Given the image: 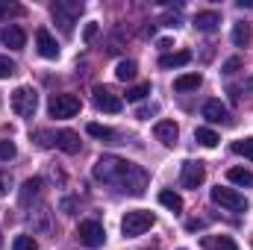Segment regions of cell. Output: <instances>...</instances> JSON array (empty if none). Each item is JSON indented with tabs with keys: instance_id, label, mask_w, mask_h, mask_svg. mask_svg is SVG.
Masks as SVG:
<instances>
[{
	"instance_id": "cell-29",
	"label": "cell",
	"mask_w": 253,
	"mask_h": 250,
	"mask_svg": "<svg viewBox=\"0 0 253 250\" xmlns=\"http://www.w3.org/2000/svg\"><path fill=\"white\" fill-rule=\"evenodd\" d=\"M15 156H18V147H15L9 138H3V141H0V162H12Z\"/></svg>"
},
{
	"instance_id": "cell-33",
	"label": "cell",
	"mask_w": 253,
	"mask_h": 250,
	"mask_svg": "<svg viewBox=\"0 0 253 250\" xmlns=\"http://www.w3.org/2000/svg\"><path fill=\"white\" fill-rule=\"evenodd\" d=\"M33 138H36V141H39L42 147H50V144H53V132H44V129H39V132H36Z\"/></svg>"
},
{
	"instance_id": "cell-8",
	"label": "cell",
	"mask_w": 253,
	"mask_h": 250,
	"mask_svg": "<svg viewBox=\"0 0 253 250\" xmlns=\"http://www.w3.org/2000/svg\"><path fill=\"white\" fill-rule=\"evenodd\" d=\"M94 106L100 109V112H109V115H115V112H121L124 109V100L112 91V88H106V85H94Z\"/></svg>"
},
{
	"instance_id": "cell-4",
	"label": "cell",
	"mask_w": 253,
	"mask_h": 250,
	"mask_svg": "<svg viewBox=\"0 0 253 250\" xmlns=\"http://www.w3.org/2000/svg\"><path fill=\"white\" fill-rule=\"evenodd\" d=\"M39 109V91L33 85H18L12 91V112L21 118H33Z\"/></svg>"
},
{
	"instance_id": "cell-6",
	"label": "cell",
	"mask_w": 253,
	"mask_h": 250,
	"mask_svg": "<svg viewBox=\"0 0 253 250\" xmlns=\"http://www.w3.org/2000/svg\"><path fill=\"white\" fill-rule=\"evenodd\" d=\"M77 239L85 245V248H103V242H106V233H103V224L100 221H80V227H77Z\"/></svg>"
},
{
	"instance_id": "cell-7",
	"label": "cell",
	"mask_w": 253,
	"mask_h": 250,
	"mask_svg": "<svg viewBox=\"0 0 253 250\" xmlns=\"http://www.w3.org/2000/svg\"><path fill=\"white\" fill-rule=\"evenodd\" d=\"M212 203H218V206H224V209H230V212H245L248 209V200H245V194H239L236 188H212Z\"/></svg>"
},
{
	"instance_id": "cell-20",
	"label": "cell",
	"mask_w": 253,
	"mask_h": 250,
	"mask_svg": "<svg viewBox=\"0 0 253 250\" xmlns=\"http://www.w3.org/2000/svg\"><path fill=\"white\" fill-rule=\"evenodd\" d=\"M159 203H162L165 209H171V212H180V209H183V197H180L177 191H171V188L159 191Z\"/></svg>"
},
{
	"instance_id": "cell-9",
	"label": "cell",
	"mask_w": 253,
	"mask_h": 250,
	"mask_svg": "<svg viewBox=\"0 0 253 250\" xmlns=\"http://www.w3.org/2000/svg\"><path fill=\"white\" fill-rule=\"evenodd\" d=\"M203 180H206L203 162H183V171H180V183H183V188H200Z\"/></svg>"
},
{
	"instance_id": "cell-10",
	"label": "cell",
	"mask_w": 253,
	"mask_h": 250,
	"mask_svg": "<svg viewBox=\"0 0 253 250\" xmlns=\"http://www.w3.org/2000/svg\"><path fill=\"white\" fill-rule=\"evenodd\" d=\"M203 118L209 124H233V118H230V112L221 100H206L203 103Z\"/></svg>"
},
{
	"instance_id": "cell-18",
	"label": "cell",
	"mask_w": 253,
	"mask_h": 250,
	"mask_svg": "<svg viewBox=\"0 0 253 250\" xmlns=\"http://www.w3.org/2000/svg\"><path fill=\"white\" fill-rule=\"evenodd\" d=\"M200 83H203V77L194 71V74H183V77H177V80H174V88H177V91H194Z\"/></svg>"
},
{
	"instance_id": "cell-2",
	"label": "cell",
	"mask_w": 253,
	"mask_h": 250,
	"mask_svg": "<svg viewBox=\"0 0 253 250\" xmlns=\"http://www.w3.org/2000/svg\"><path fill=\"white\" fill-rule=\"evenodd\" d=\"M153 224H156L153 212H147V209H132V212H126L124 218H121V233H124L126 239H135V236L147 233Z\"/></svg>"
},
{
	"instance_id": "cell-35",
	"label": "cell",
	"mask_w": 253,
	"mask_h": 250,
	"mask_svg": "<svg viewBox=\"0 0 253 250\" xmlns=\"http://www.w3.org/2000/svg\"><path fill=\"white\" fill-rule=\"evenodd\" d=\"M94 36H97V24H88L85 33H83V39H85V42H94Z\"/></svg>"
},
{
	"instance_id": "cell-19",
	"label": "cell",
	"mask_w": 253,
	"mask_h": 250,
	"mask_svg": "<svg viewBox=\"0 0 253 250\" xmlns=\"http://www.w3.org/2000/svg\"><path fill=\"white\" fill-rule=\"evenodd\" d=\"M194 141H197V144H203V147H215L221 138H218V132H215V129H209V126H197V129H194Z\"/></svg>"
},
{
	"instance_id": "cell-21",
	"label": "cell",
	"mask_w": 253,
	"mask_h": 250,
	"mask_svg": "<svg viewBox=\"0 0 253 250\" xmlns=\"http://www.w3.org/2000/svg\"><path fill=\"white\" fill-rule=\"evenodd\" d=\"M251 39H253L251 24H236V27H233V44H236V47H248Z\"/></svg>"
},
{
	"instance_id": "cell-1",
	"label": "cell",
	"mask_w": 253,
	"mask_h": 250,
	"mask_svg": "<svg viewBox=\"0 0 253 250\" xmlns=\"http://www.w3.org/2000/svg\"><path fill=\"white\" fill-rule=\"evenodd\" d=\"M94 180H100L103 186H115L118 191L126 194H144L147 188V174L144 168H138L135 162H126L121 156H100L94 162Z\"/></svg>"
},
{
	"instance_id": "cell-26",
	"label": "cell",
	"mask_w": 253,
	"mask_h": 250,
	"mask_svg": "<svg viewBox=\"0 0 253 250\" xmlns=\"http://www.w3.org/2000/svg\"><path fill=\"white\" fill-rule=\"evenodd\" d=\"M233 153H236V156H245V159H253V138H239V141H233Z\"/></svg>"
},
{
	"instance_id": "cell-28",
	"label": "cell",
	"mask_w": 253,
	"mask_h": 250,
	"mask_svg": "<svg viewBox=\"0 0 253 250\" xmlns=\"http://www.w3.org/2000/svg\"><path fill=\"white\" fill-rule=\"evenodd\" d=\"M147 94H150V83H141V85H132V88L126 91V100L135 103V100H141V97H147Z\"/></svg>"
},
{
	"instance_id": "cell-37",
	"label": "cell",
	"mask_w": 253,
	"mask_h": 250,
	"mask_svg": "<svg viewBox=\"0 0 253 250\" xmlns=\"http://www.w3.org/2000/svg\"><path fill=\"white\" fill-rule=\"evenodd\" d=\"M171 47H174L171 39H159V50H171Z\"/></svg>"
},
{
	"instance_id": "cell-13",
	"label": "cell",
	"mask_w": 253,
	"mask_h": 250,
	"mask_svg": "<svg viewBox=\"0 0 253 250\" xmlns=\"http://www.w3.org/2000/svg\"><path fill=\"white\" fill-rule=\"evenodd\" d=\"M0 42L9 47V50H24V44H27V36H24V30L21 27H3V33H0Z\"/></svg>"
},
{
	"instance_id": "cell-23",
	"label": "cell",
	"mask_w": 253,
	"mask_h": 250,
	"mask_svg": "<svg viewBox=\"0 0 253 250\" xmlns=\"http://www.w3.org/2000/svg\"><path fill=\"white\" fill-rule=\"evenodd\" d=\"M135 74H138V65L129 62V59L118 62V68H115V77H118L121 83H129V80H135Z\"/></svg>"
},
{
	"instance_id": "cell-12",
	"label": "cell",
	"mask_w": 253,
	"mask_h": 250,
	"mask_svg": "<svg viewBox=\"0 0 253 250\" xmlns=\"http://www.w3.org/2000/svg\"><path fill=\"white\" fill-rule=\"evenodd\" d=\"M153 132H156V138H159L165 147H174L177 138H180V126L174 124V121H156Z\"/></svg>"
},
{
	"instance_id": "cell-22",
	"label": "cell",
	"mask_w": 253,
	"mask_h": 250,
	"mask_svg": "<svg viewBox=\"0 0 253 250\" xmlns=\"http://www.w3.org/2000/svg\"><path fill=\"white\" fill-rule=\"evenodd\" d=\"M227 180H230V183H236V186H253V174L251 171H248V168H230V171H227Z\"/></svg>"
},
{
	"instance_id": "cell-30",
	"label": "cell",
	"mask_w": 253,
	"mask_h": 250,
	"mask_svg": "<svg viewBox=\"0 0 253 250\" xmlns=\"http://www.w3.org/2000/svg\"><path fill=\"white\" fill-rule=\"evenodd\" d=\"M12 250H39V245H36V239H33V236H15Z\"/></svg>"
},
{
	"instance_id": "cell-3",
	"label": "cell",
	"mask_w": 253,
	"mask_h": 250,
	"mask_svg": "<svg viewBox=\"0 0 253 250\" xmlns=\"http://www.w3.org/2000/svg\"><path fill=\"white\" fill-rule=\"evenodd\" d=\"M50 12H53V18H56V24L62 27L65 36H71V33H74V21H77L80 12H83V0H56V3L50 6Z\"/></svg>"
},
{
	"instance_id": "cell-34",
	"label": "cell",
	"mask_w": 253,
	"mask_h": 250,
	"mask_svg": "<svg viewBox=\"0 0 253 250\" xmlns=\"http://www.w3.org/2000/svg\"><path fill=\"white\" fill-rule=\"evenodd\" d=\"M239 68H242V59H239V56H233V59H227V62H224V74H236Z\"/></svg>"
},
{
	"instance_id": "cell-14",
	"label": "cell",
	"mask_w": 253,
	"mask_h": 250,
	"mask_svg": "<svg viewBox=\"0 0 253 250\" xmlns=\"http://www.w3.org/2000/svg\"><path fill=\"white\" fill-rule=\"evenodd\" d=\"M36 44H39V53H42L44 59H56V56H59V44H56V39H53L47 30H39V33H36Z\"/></svg>"
},
{
	"instance_id": "cell-25",
	"label": "cell",
	"mask_w": 253,
	"mask_h": 250,
	"mask_svg": "<svg viewBox=\"0 0 253 250\" xmlns=\"http://www.w3.org/2000/svg\"><path fill=\"white\" fill-rule=\"evenodd\" d=\"M39 188H42V180H39V177L27 180V183L21 186V203L27 206V203H30V197H36V194H39Z\"/></svg>"
},
{
	"instance_id": "cell-27",
	"label": "cell",
	"mask_w": 253,
	"mask_h": 250,
	"mask_svg": "<svg viewBox=\"0 0 253 250\" xmlns=\"http://www.w3.org/2000/svg\"><path fill=\"white\" fill-rule=\"evenodd\" d=\"M18 15H24V6L9 3V0H0V21L3 18H18Z\"/></svg>"
},
{
	"instance_id": "cell-31",
	"label": "cell",
	"mask_w": 253,
	"mask_h": 250,
	"mask_svg": "<svg viewBox=\"0 0 253 250\" xmlns=\"http://www.w3.org/2000/svg\"><path fill=\"white\" fill-rule=\"evenodd\" d=\"M15 74V62L9 59V56H0V80H6V77H12Z\"/></svg>"
},
{
	"instance_id": "cell-11",
	"label": "cell",
	"mask_w": 253,
	"mask_h": 250,
	"mask_svg": "<svg viewBox=\"0 0 253 250\" xmlns=\"http://www.w3.org/2000/svg\"><path fill=\"white\" fill-rule=\"evenodd\" d=\"M53 144L59 147V150H65V153H80V135L74 132V129H56L53 132Z\"/></svg>"
},
{
	"instance_id": "cell-36",
	"label": "cell",
	"mask_w": 253,
	"mask_h": 250,
	"mask_svg": "<svg viewBox=\"0 0 253 250\" xmlns=\"http://www.w3.org/2000/svg\"><path fill=\"white\" fill-rule=\"evenodd\" d=\"M9 174H6V171H3V174H0V194H6V191H9Z\"/></svg>"
},
{
	"instance_id": "cell-15",
	"label": "cell",
	"mask_w": 253,
	"mask_h": 250,
	"mask_svg": "<svg viewBox=\"0 0 253 250\" xmlns=\"http://www.w3.org/2000/svg\"><path fill=\"white\" fill-rule=\"evenodd\" d=\"M218 24H221V15L218 12H197L194 15V27L200 33H212V30H218Z\"/></svg>"
},
{
	"instance_id": "cell-17",
	"label": "cell",
	"mask_w": 253,
	"mask_h": 250,
	"mask_svg": "<svg viewBox=\"0 0 253 250\" xmlns=\"http://www.w3.org/2000/svg\"><path fill=\"white\" fill-rule=\"evenodd\" d=\"M191 62V53L189 50H177V53H165L159 59V68H183V65Z\"/></svg>"
},
{
	"instance_id": "cell-5",
	"label": "cell",
	"mask_w": 253,
	"mask_h": 250,
	"mask_svg": "<svg viewBox=\"0 0 253 250\" xmlns=\"http://www.w3.org/2000/svg\"><path fill=\"white\" fill-rule=\"evenodd\" d=\"M50 118H74L80 112V97L77 94H53L47 103Z\"/></svg>"
},
{
	"instance_id": "cell-16",
	"label": "cell",
	"mask_w": 253,
	"mask_h": 250,
	"mask_svg": "<svg viewBox=\"0 0 253 250\" xmlns=\"http://www.w3.org/2000/svg\"><path fill=\"white\" fill-rule=\"evenodd\" d=\"M203 248L206 250H239V245L230 236H206L203 239Z\"/></svg>"
},
{
	"instance_id": "cell-24",
	"label": "cell",
	"mask_w": 253,
	"mask_h": 250,
	"mask_svg": "<svg viewBox=\"0 0 253 250\" xmlns=\"http://www.w3.org/2000/svg\"><path fill=\"white\" fill-rule=\"evenodd\" d=\"M85 129H88V135H94V138H100V141H115V138H118L115 129H109V126H103V124H88Z\"/></svg>"
},
{
	"instance_id": "cell-32",
	"label": "cell",
	"mask_w": 253,
	"mask_h": 250,
	"mask_svg": "<svg viewBox=\"0 0 253 250\" xmlns=\"http://www.w3.org/2000/svg\"><path fill=\"white\" fill-rule=\"evenodd\" d=\"M156 112H159V106H156V103H150V106H141V109L135 112V118H141V121H147V118H150V115H156Z\"/></svg>"
}]
</instances>
